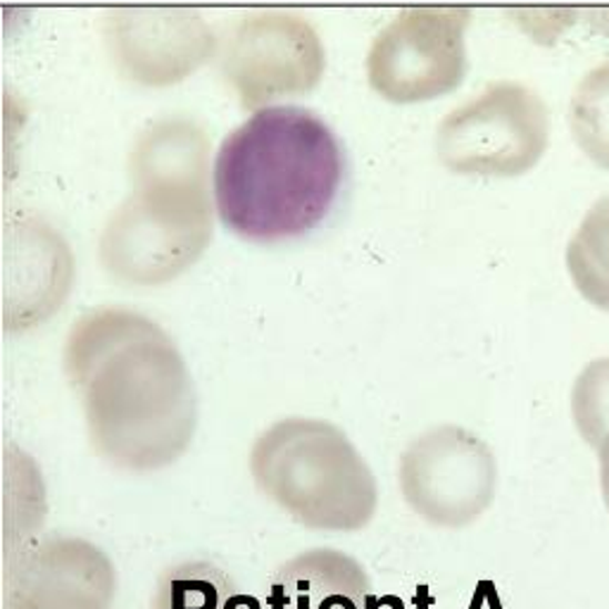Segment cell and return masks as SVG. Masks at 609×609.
<instances>
[{
  "label": "cell",
  "instance_id": "15",
  "mask_svg": "<svg viewBox=\"0 0 609 609\" xmlns=\"http://www.w3.org/2000/svg\"><path fill=\"white\" fill-rule=\"evenodd\" d=\"M583 10L576 8H517L512 18L517 27L529 37L534 43L552 45L562 39L567 31L576 24Z\"/></svg>",
  "mask_w": 609,
  "mask_h": 609
},
{
  "label": "cell",
  "instance_id": "12",
  "mask_svg": "<svg viewBox=\"0 0 609 609\" xmlns=\"http://www.w3.org/2000/svg\"><path fill=\"white\" fill-rule=\"evenodd\" d=\"M151 609H257V605L241 596L232 576L217 565L184 562L162 574Z\"/></svg>",
  "mask_w": 609,
  "mask_h": 609
},
{
  "label": "cell",
  "instance_id": "1",
  "mask_svg": "<svg viewBox=\"0 0 609 609\" xmlns=\"http://www.w3.org/2000/svg\"><path fill=\"white\" fill-rule=\"evenodd\" d=\"M64 372L81 395L95 450L124 469H160L184 455L195 395L174 341L139 312L81 317L64 345Z\"/></svg>",
  "mask_w": 609,
  "mask_h": 609
},
{
  "label": "cell",
  "instance_id": "7",
  "mask_svg": "<svg viewBox=\"0 0 609 609\" xmlns=\"http://www.w3.org/2000/svg\"><path fill=\"white\" fill-rule=\"evenodd\" d=\"M220 68L241 103L260 110L315 89L326 70V51L303 14L253 10L226 37Z\"/></svg>",
  "mask_w": 609,
  "mask_h": 609
},
{
  "label": "cell",
  "instance_id": "9",
  "mask_svg": "<svg viewBox=\"0 0 609 609\" xmlns=\"http://www.w3.org/2000/svg\"><path fill=\"white\" fill-rule=\"evenodd\" d=\"M398 474L405 503L434 526H463L488 503V453L455 426H438L409 443Z\"/></svg>",
  "mask_w": 609,
  "mask_h": 609
},
{
  "label": "cell",
  "instance_id": "2",
  "mask_svg": "<svg viewBox=\"0 0 609 609\" xmlns=\"http://www.w3.org/2000/svg\"><path fill=\"white\" fill-rule=\"evenodd\" d=\"M343 181L341 143L322 118L295 105L255 110L220 143L212 193L229 232L276 243L312 232Z\"/></svg>",
  "mask_w": 609,
  "mask_h": 609
},
{
  "label": "cell",
  "instance_id": "4",
  "mask_svg": "<svg viewBox=\"0 0 609 609\" xmlns=\"http://www.w3.org/2000/svg\"><path fill=\"white\" fill-rule=\"evenodd\" d=\"M255 486L307 529L353 534L376 515L369 465L338 426L291 417L260 434L251 453Z\"/></svg>",
  "mask_w": 609,
  "mask_h": 609
},
{
  "label": "cell",
  "instance_id": "5",
  "mask_svg": "<svg viewBox=\"0 0 609 609\" xmlns=\"http://www.w3.org/2000/svg\"><path fill=\"white\" fill-rule=\"evenodd\" d=\"M550 145V110L521 81H493L450 110L436 129V155L453 174L512 179L531 172Z\"/></svg>",
  "mask_w": 609,
  "mask_h": 609
},
{
  "label": "cell",
  "instance_id": "8",
  "mask_svg": "<svg viewBox=\"0 0 609 609\" xmlns=\"http://www.w3.org/2000/svg\"><path fill=\"white\" fill-rule=\"evenodd\" d=\"M103 45L114 68L141 87H172L215 55L217 39L205 14L179 6L108 8Z\"/></svg>",
  "mask_w": 609,
  "mask_h": 609
},
{
  "label": "cell",
  "instance_id": "10",
  "mask_svg": "<svg viewBox=\"0 0 609 609\" xmlns=\"http://www.w3.org/2000/svg\"><path fill=\"white\" fill-rule=\"evenodd\" d=\"M70 245L55 226L24 217L6 232V322L29 328L62 307L72 288Z\"/></svg>",
  "mask_w": 609,
  "mask_h": 609
},
{
  "label": "cell",
  "instance_id": "14",
  "mask_svg": "<svg viewBox=\"0 0 609 609\" xmlns=\"http://www.w3.org/2000/svg\"><path fill=\"white\" fill-rule=\"evenodd\" d=\"M569 131L576 148L609 172V60L590 68L574 87Z\"/></svg>",
  "mask_w": 609,
  "mask_h": 609
},
{
  "label": "cell",
  "instance_id": "16",
  "mask_svg": "<svg viewBox=\"0 0 609 609\" xmlns=\"http://www.w3.org/2000/svg\"><path fill=\"white\" fill-rule=\"evenodd\" d=\"M583 18L592 34L609 39V8H586Z\"/></svg>",
  "mask_w": 609,
  "mask_h": 609
},
{
  "label": "cell",
  "instance_id": "13",
  "mask_svg": "<svg viewBox=\"0 0 609 609\" xmlns=\"http://www.w3.org/2000/svg\"><path fill=\"white\" fill-rule=\"evenodd\" d=\"M567 265L576 288L590 303L609 309V193L592 203L576 229L569 248Z\"/></svg>",
  "mask_w": 609,
  "mask_h": 609
},
{
  "label": "cell",
  "instance_id": "3",
  "mask_svg": "<svg viewBox=\"0 0 609 609\" xmlns=\"http://www.w3.org/2000/svg\"><path fill=\"white\" fill-rule=\"evenodd\" d=\"M131 193L112 212L98 253L114 278L162 286L193 267L212 241L210 141L189 118L148 124L129 158Z\"/></svg>",
  "mask_w": 609,
  "mask_h": 609
},
{
  "label": "cell",
  "instance_id": "6",
  "mask_svg": "<svg viewBox=\"0 0 609 609\" xmlns=\"http://www.w3.org/2000/svg\"><path fill=\"white\" fill-rule=\"evenodd\" d=\"M469 22L471 10L457 6L400 10L369 45V87L390 103H426L455 91L467 74Z\"/></svg>",
  "mask_w": 609,
  "mask_h": 609
},
{
  "label": "cell",
  "instance_id": "11",
  "mask_svg": "<svg viewBox=\"0 0 609 609\" xmlns=\"http://www.w3.org/2000/svg\"><path fill=\"white\" fill-rule=\"evenodd\" d=\"M267 609H374L369 576L357 559L332 548L295 555L267 586Z\"/></svg>",
  "mask_w": 609,
  "mask_h": 609
}]
</instances>
